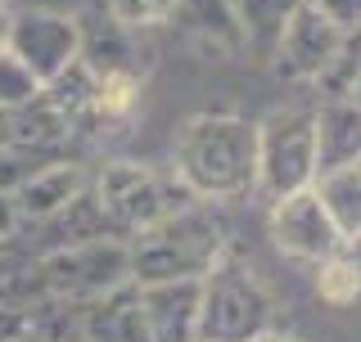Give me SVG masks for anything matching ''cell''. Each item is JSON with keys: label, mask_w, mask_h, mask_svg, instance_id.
Segmentation results:
<instances>
[{"label": "cell", "mask_w": 361, "mask_h": 342, "mask_svg": "<svg viewBox=\"0 0 361 342\" xmlns=\"http://www.w3.org/2000/svg\"><path fill=\"white\" fill-rule=\"evenodd\" d=\"M5 50L32 68V77L45 86L77 63V18H63L54 9H23L9 14Z\"/></svg>", "instance_id": "cell-7"}, {"label": "cell", "mask_w": 361, "mask_h": 342, "mask_svg": "<svg viewBox=\"0 0 361 342\" xmlns=\"http://www.w3.org/2000/svg\"><path fill=\"white\" fill-rule=\"evenodd\" d=\"M37 270L45 284V298L63 302H90L131 279L127 243H118V239H90V243L59 248L50 257H37Z\"/></svg>", "instance_id": "cell-6"}, {"label": "cell", "mask_w": 361, "mask_h": 342, "mask_svg": "<svg viewBox=\"0 0 361 342\" xmlns=\"http://www.w3.org/2000/svg\"><path fill=\"white\" fill-rule=\"evenodd\" d=\"M104 5L127 23V27H154V23H167L176 0H104Z\"/></svg>", "instance_id": "cell-23"}, {"label": "cell", "mask_w": 361, "mask_h": 342, "mask_svg": "<svg viewBox=\"0 0 361 342\" xmlns=\"http://www.w3.org/2000/svg\"><path fill=\"white\" fill-rule=\"evenodd\" d=\"M316 180V108L289 104L257 127V194L271 203L312 189Z\"/></svg>", "instance_id": "cell-4"}, {"label": "cell", "mask_w": 361, "mask_h": 342, "mask_svg": "<svg viewBox=\"0 0 361 342\" xmlns=\"http://www.w3.org/2000/svg\"><path fill=\"white\" fill-rule=\"evenodd\" d=\"M353 167H357V171H361V158H357V163H353Z\"/></svg>", "instance_id": "cell-31"}, {"label": "cell", "mask_w": 361, "mask_h": 342, "mask_svg": "<svg viewBox=\"0 0 361 342\" xmlns=\"http://www.w3.org/2000/svg\"><path fill=\"white\" fill-rule=\"evenodd\" d=\"M45 163H54V158L18 149V144H0V194H14L23 180H27L37 167H45Z\"/></svg>", "instance_id": "cell-21"}, {"label": "cell", "mask_w": 361, "mask_h": 342, "mask_svg": "<svg viewBox=\"0 0 361 342\" xmlns=\"http://www.w3.org/2000/svg\"><path fill=\"white\" fill-rule=\"evenodd\" d=\"M27 334L41 342H82V302L41 298L27 306Z\"/></svg>", "instance_id": "cell-18"}, {"label": "cell", "mask_w": 361, "mask_h": 342, "mask_svg": "<svg viewBox=\"0 0 361 342\" xmlns=\"http://www.w3.org/2000/svg\"><path fill=\"white\" fill-rule=\"evenodd\" d=\"M361 158V108L353 99H325L316 108V176L353 167Z\"/></svg>", "instance_id": "cell-14"}, {"label": "cell", "mask_w": 361, "mask_h": 342, "mask_svg": "<svg viewBox=\"0 0 361 342\" xmlns=\"http://www.w3.org/2000/svg\"><path fill=\"white\" fill-rule=\"evenodd\" d=\"M131 32L109 5H90L77 18V63L95 82H140V54Z\"/></svg>", "instance_id": "cell-8"}, {"label": "cell", "mask_w": 361, "mask_h": 342, "mask_svg": "<svg viewBox=\"0 0 361 342\" xmlns=\"http://www.w3.org/2000/svg\"><path fill=\"white\" fill-rule=\"evenodd\" d=\"M348 99H353V104L361 108V77H357V82H353V90H348Z\"/></svg>", "instance_id": "cell-28"}, {"label": "cell", "mask_w": 361, "mask_h": 342, "mask_svg": "<svg viewBox=\"0 0 361 342\" xmlns=\"http://www.w3.org/2000/svg\"><path fill=\"white\" fill-rule=\"evenodd\" d=\"M271 234H276V243L289 257L316 261V266L330 261L343 248V234L334 230V221L321 208L316 189H298V194H285V198L271 203Z\"/></svg>", "instance_id": "cell-9"}, {"label": "cell", "mask_w": 361, "mask_h": 342, "mask_svg": "<svg viewBox=\"0 0 361 342\" xmlns=\"http://www.w3.org/2000/svg\"><path fill=\"white\" fill-rule=\"evenodd\" d=\"M321 208L330 212L334 230L343 234V243H357L361 239V171L357 167H334V171H321L312 180Z\"/></svg>", "instance_id": "cell-16"}, {"label": "cell", "mask_w": 361, "mask_h": 342, "mask_svg": "<svg viewBox=\"0 0 361 342\" xmlns=\"http://www.w3.org/2000/svg\"><path fill=\"white\" fill-rule=\"evenodd\" d=\"M5 127H9V122H5V113H0V144H5Z\"/></svg>", "instance_id": "cell-30"}, {"label": "cell", "mask_w": 361, "mask_h": 342, "mask_svg": "<svg viewBox=\"0 0 361 342\" xmlns=\"http://www.w3.org/2000/svg\"><path fill=\"white\" fill-rule=\"evenodd\" d=\"M302 5H312L316 14H321L325 23H334L338 32L361 27V0H302Z\"/></svg>", "instance_id": "cell-24"}, {"label": "cell", "mask_w": 361, "mask_h": 342, "mask_svg": "<svg viewBox=\"0 0 361 342\" xmlns=\"http://www.w3.org/2000/svg\"><path fill=\"white\" fill-rule=\"evenodd\" d=\"M82 342H149L140 284L127 279L118 289L82 302Z\"/></svg>", "instance_id": "cell-13"}, {"label": "cell", "mask_w": 361, "mask_h": 342, "mask_svg": "<svg viewBox=\"0 0 361 342\" xmlns=\"http://www.w3.org/2000/svg\"><path fill=\"white\" fill-rule=\"evenodd\" d=\"M253 342H298V338H285V334H271V329H267V334L253 338Z\"/></svg>", "instance_id": "cell-27"}, {"label": "cell", "mask_w": 361, "mask_h": 342, "mask_svg": "<svg viewBox=\"0 0 361 342\" xmlns=\"http://www.w3.org/2000/svg\"><path fill=\"white\" fill-rule=\"evenodd\" d=\"M37 95H41V82L32 77V68L14 59L9 50H0V113H14Z\"/></svg>", "instance_id": "cell-20"}, {"label": "cell", "mask_w": 361, "mask_h": 342, "mask_svg": "<svg viewBox=\"0 0 361 342\" xmlns=\"http://www.w3.org/2000/svg\"><path fill=\"white\" fill-rule=\"evenodd\" d=\"M5 41H9V9L0 5V50H5Z\"/></svg>", "instance_id": "cell-26"}, {"label": "cell", "mask_w": 361, "mask_h": 342, "mask_svg": "<svg viewBox=\"0 0 361 342\" xmlns=\"http://www.w3.org/2000/svg\"><path fill=\"white\" fill-rule=\"evenodd\" d=\"M338 41H343V32L298 0L285 32H280V41H276V50H271L276 54V72L285 82H321V72L338 54Z\"/></svg>", "instance_id": "cell-10"}, {"label": "cell", "mask_w": 361, "mask_h": 342, "mask_svg": "<svg viewBox=\"0 0 361 342\" xmlns=\"http://www.w3.org/2000/svg\"><path fill=\"white\" fill-rule=\"evenodd\" d=\"M293 5H298V0H231L235 18H240V27H244V41L257 45L262 54L276 50V41H280V32H285Z\"/></svg>", "instance_id": "cell-17"}, {"label": "cell", "mask_w": 361, "mask_h": 342, "mask_svg": "<svg viewBox=\"0 0 361 342\" xmlns=\"http://www.w3.org/2000/svg\"><path fill=\"white\" fill-rule=\"evenodd\" d=\"M199 279H167L140 284V306L149 342H199Z\"/></svg>", "instance_id": "cell-11"}, {"label": "cell", "mask_w": 361, "mask_h": 342, "mask_svg": "<svg viewBox=\"0 0 361 342\" xmlns=\"http://www.w3.org/2000/svg\"><path fill=\"white\" fill-rule=\"evenodd\" d=\"M176 176L199 198H240L257 189V127L226 113L190 118L176 135Z\"/></svg>", "instance_id": "cell-1"}, {"label": "cell", "mask_w": 361, "mask_h": 342, "mask_svg": "<svg viewBox=\"0 0 361 342\" xmlns=\"http://www.w3.org/2000/svg\"><path fill=\"white\" fill-rule=\"evenodd\" d=\"M90 189L104 203L109 221L118 230H149V225L199 203V194L180 176H158V171L140 167V163H109Z\"/></svg>", "instance_id": "cell-3"}, {"label": "cell", "mask_w": 361, "mask_h": 342, "mask_svg": "<svg viewBox=\"0 0 361 342\" xmlns=\"http://www.w3.org/2000/svg\"><path fill=\"white\" fill-rule=\"evenodd\" d=\"M199 289V342H253L271 329V298L244 266L217 261Z\"/></svg>", "instance_id": "cell-5"}, {"label": "cell", "mask_w": 361, "mask_h": 342, "mask_svg": "<svg viewBox=\"0 0 361 342\" xmlns=\"http://www.w3.org/2000/svg\"><path fill=\"white\" fill-rule=\"evenodd\" d=\"M18 230H23V212H18L14 194H0V248H5Z\"/></svg>", "instance_id": "cell-25"}, {"label": "cell", "mask_w": 361, "mask_h": 342, "mask_svg": "<svg viewBox=\"0 0 361 342\" xmlns=\"http://www.w3.org/2000/svg\"><path fill=\"white\" fill-rule=\"evenodd\" d=\"M5 342H41V338H32L27 329H23V334H14V338H5Z\"/></svg>", "instance_id": "cell-29"}, {"label": "cell", "mask_w": 361, "mask_h": 342, "mask_svg": "<svg viewBox=\"0 0 361 342\" xmlns=\"http://www.w3.org/2000/svg\"><path fill=\"white\" fill-rule=\"evenodd\" d=\"M167 23H172L199 54L231 59V54H240L248 45L240 18H235V9H231V0H176Z\"/></svg>", "instance_id": "cell-12"}, {"label": "cell", "mask_w": 361, "mask_h": 342, "mask_svg": "<svg viewBox=\"0 0 361 342\" xmlns=\"http://www.w3.org/2000/svg\"><path fill=\"white\" fill-rule=\"evenodd\" d=\"M0 5H5V0H0Z\"/></svg>", "instance_id": "cell-32"}, {"label": "cell", "mask_w": 361, "mask_h": 342, "mask_svg": "<svg viewBox=\"0 0 361 342\" xmlns=\"http://www.w3.org/2000/svg\"><path fill=\"white\" fill-rule=\"evenodd\" d=\"M82 189H86V171L77 163H45L14 189V203H18L23 221H45L59 208H68Z\"/></svg>", "instance_id": "cell-15"}, {"label": "cell", "mask_w": 361, "mask_h": 342, "mask_svg": "<svg viewBox=\"0 0 361 342\" xmlns=\"http://www.w3.org/2000/svg\"><path fill=\"white\" fill-rule=\"evenodd\" d=\"M131 284H167V279H203L221 261V225L208 212L185 208L167 221L135 230L127 243Z\"/></svg>", "instance_id": "cell-2"}, {"label": "cell", "mask_w": 361, "mask_h": 342, "mask_svg": "<svg viewBox=\"0 0 361 342\" xmlns=\"http://www.w3.org/2000/svg\"><path fill=\"white\" fill-rule=\"evenodd\" d=\"M361 289V275L353 270V261H343V257H330V261H321V293L330 302H353V293Z\"/></svg>", "instance_id": "cell-22"}, {"label": "cell", "mask_w": 361, "mask_h": 342, "mask_svg": "<svg viewBox=\"0 0 361 342\" xmlns=\"http://www.w3.org/2000/svg\"><path fill=\"white\" fill-rule=\"evenodd\" d=\"M361 77V27L353 32H343V41H338V54H334V63L321 72V86L325 90V99H348V90H353V82Z\"/></svg>", "instance_id": "cell-19"}]
</instances>
